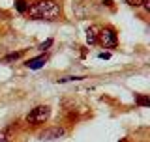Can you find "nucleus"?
I'll use <instances>...</instances> for the list:
<instances>
[{
	"mask_svg": "<svg viewBox=\"0 0 150 142\" xmlns=\"http://www.w3.org/2000/svg\"><path fill=\"white\" fill-rule=\"evenodd\" d=\"M84 77H66V79H58V82H71V80H83Z\"/></svg>",
	"mask_w": 150,
	"mask_h": 142,
	"instance_id": "obj_12",
	"label": "nucleus"
},
{
	"mask_svg": "<svg viewBox=\"0 0 150 142\" xmlns=\"http://www.w3.org/2000/svg\"><path fill=\"white\" fill-rule=\"evenodd\" d=\"M98 56H100L101 60H109V58H111V53H100Z\"/></svg>",
	"mask_w": 150,
	"mask_h": 142,
	"instance_id": "obj_14",
	"label": "nucleus"
},
{
	"mask_svg": "<svg viewBox=\"0 0 150 142\" xmlns=\"http://www.w3.org/2000/svg\"><path fill=\"white\" fill-rule=\"evenodd\" d=\"M21 56H23V51H17V53H11V54L4 56V58H2V62H13V60L21 58Z\"/></svg>",
	"mask_w": 150,
	"mask_h": 142,
	"instance_id": "obj_10",
	"label": "nucleus"
},
{
	"mask_svg": "<svg viewBox=\"0 0 150 142\" xmlns=\"http://www.w3.org/2000/svg\"><path fill=\"white\" fill-rule=\"evenodd\" d=\"M49 118H51V107L38 105V107H34L30 112H28L26 124H30V125H41V124H45Z\"/></svg>",
	"mask_w": 150,
	"mask_h": 142,
	"instance_id": "obj_2",
	"label": "nucleus"
},
{
	"mask_svg": "<svg viewBox=\"0 0 150 142\" xmlns=\"http://www.w3.org/2000/svg\"><path fill=\"white\" fill-rule=\"evenodd\" d=\"M98 43L101 47H105V49H116V45H118V36H116L115 28H111V26L100 28V32H98Z\"/></svg>",
	"mask_w": 150,
	"mask_h": 142,
	"instance_id": "obj_3",
	"label": "nucleus"
},
{
	"mask_svg": "<svg viewBox=\"0 0 150 142\" xmlns=\"http://www.w3.org/2000/svg\"><path fill=\"white\" fill-rule=\"evenodd\" d=\"M51 45H53V39H47V41H43V43L40 45V49H41V51H45V49H49Z\"/></svg>",
	"mask_w": 150,
	"mask_h": 142,
	"instance_id": "obj_13",
	"label": "nucleus"
},
{
	"mask_svg": "<svg viewBox=\"0 0 150 142\" xmlns=\"http://www.w3.org/2000/svg\"><path fill=\"white\" fill-rule=\"evenodd\" d=\"M62 9H60L58 2L54 0H38L36 4H32L28 8L26 15L32 21H56L60 17Z\"/></svg>",
	"mask_w": 150,
	"mask_h": 142,
	"instance_id": "obj_1",
	"label": "nucleus"
},
{
	"mask_svg": "<svg viewBox=\"0 0 150 142\" xmlns=\"http://www.w3.org/2000/svg\"><path fill=\"white\" fill-rule=\"evenodd\" d=\"M28 8H30L28 0H15V9H17L19 13H23V15H25V13L28 11Z\"/></svg>",
	"mask_w": 150,
	"mask_h": 142,
	"instance_id": "obj_8",
	"label": "nucleus"
},
{
	"mask_svg": "<svg viewBox=\"0 0 150 142\" xmlns=\"http://www.w3.org/2000/svg\"><path fill=\"white\" fill-rule=\"evenodd\" d=\"M0 15H4V11H2V9H0Z\"/></svg>",
	"mask_w": 150,
	"mask_h": 142,
	"instance_id": "obj_15",
	"label": "nucleus"
},
{
	"mask_svg": "<svg viewBox=\"0 0 150 142\" xmlns=\"http://www.w3.org/2000/svg\"><path fill=\"white\" fill-rule=\"evenodd\" d=\"M66 135V129L60 125H54V127H47L45 131L40 133V138L41 140H56V138H62Z\"/></svg>",
	"mask_w": 150,
	"mask_h": 142,
	"instance_id": "obj_4",
	"label": "nucleus"
},
{
	"mask_svg": "<svg viewBox=\"0 0 150 142\" xmlns=\"http://www.w3.org/2000/svg\"><path fill=\"white\" fill-rule=\"evenodd\" d=\"M45 62H47V56L41 54V56H36V58L26 60V67H30V69H40V67H43Z\"/></svg>",
	"mask_w": 150,
	"mask_h": 142,
	"instance_id": "obj_5",
	"label": "nucleus"
},
{
	"mask_svg": "<svg viewBox=\"0 0 150 142\" xmlns=\"http://www.w3.org/2000/svg\"><path fill=\"white\" fill-rule=\"evenodd\" d=\"M98 32H100V28H98V26L86 28V43L88 45H96L98 43Z\"/></svg>",
	"mask_w": 150,
	"mask_h": 142,
	"instance_id": "obj_6",
	"label": "nucleus"
},
{
	"mask_svg": "<svg viewBox=\"0 0 150 142\" xmlns=\"http://www.w3.org/2000/svg\"><path fill=\"white\" fill-rule=\"evenodd\" d=\"M126 4L131 8H139V6H143V0H126Z\"/></svg>",
	"mask_w": 150,
	"mask_h": 142,
	"instance_id": "obj_11",
	"label": "nucleus"
},
{
	"mask_svg": "<svg viewBox=\"0 0 150 142\" xmlns=\"http://www.w3.org/2000/svg\"><path fill=\"white\" fill-rule=\"evenodd\" d=\"M135 103L139 107H150V97L148 96H135Z\"/></svg>",
	"mask_w": 150,
	"mask_h": 142,
	"instance_id": "obj_9",
	"label": "nucleus"
},
{
	"mask_svg": "<svg viewBox=\"0 0 150 142\" xmlns=\"http://www.w3.org/2000/svg\"><path fill=\"white\" fill-rule=\"evenodd\" d=\"M0 142H13V127H4L0 131Z\"/></svg>",
	"mask_w": 150,
	"mask_h": 142,
	"instance_id": "obj_7",
	"label": "nucleus"
}]
</instances>
